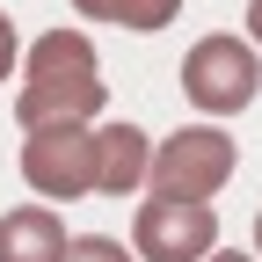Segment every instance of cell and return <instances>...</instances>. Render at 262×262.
Here are the masks:
<instances>
[{
	"instance_id": "cell-1",
	"label": "cell",
	"mask_w": 262,
	"mask_h": 262,
	"mask_svg": "<svg viewBox=\"0 0 262 262\" xmlns=\"http://www.w3.org/2000/svg\"><path fill=\"white\" fill-rule=\"evenodd\" d=\"M95 110H110L95 44L80 29H44V37L22 51V95H15L22 131L29 124H95Z\"/></svg>"
},
{
	"instance_id": "cell-2",
	"label": "cell",
	"mask_w": 262,
	"mask_h": 262,
	"mask_svg": "<svg viewBox=\"0 0 262 262\" xmlns=\"http://www.w3.org/2000/svg\"><path fill=\"white\" fill-rule=\"evenodd\" d=\"M233 168H241V146H233V131H226L219 117H211V124H182V131H168V139H153V175H146V189L211 204V196L233 182Z\"/></svg>"
},
{
	"instance_id": "cell-3",
	"label": "cell",
	"mask_w": 262,
	"mask_h": 262,
	"mask_svg": "<svg viewBox=\"0 0 262 262\" xmlns=\"http://www.w3.org/2000/svg\"><path fill=\"white\" fill-rule=\"evenodd\" d=\"M182 95H189V110H204V117H241L255 95H262V51L248 37H196L182 51Z\"/></svg>"
},
{
	"instance_id": "cell-4",
	"label": "cell",
	"mask_w": 262,
	"mask_h": 262,
	"mask_svg": "<svg viewBox=\"0 0 262 262\" xmlns=\"http://www.w3.org/2000/svg\"><path fill=\"white\" fill-rule=\"evenodd\" d=\"M22 182L51 204L88 196L95 189V131L88 124H29L22 131Z\"/></svg>"
},
{
	"instance_id": "cell-5",
	"label": "cell",
	"mask_w": 262,
	"mask_h": 262,
	"mask_svg": "<svg viewBox=\"0 0 262 262\" xmlns=\"http://www.w3.org/2000/svg\"><path fill=\"white\" fill-rule=\"evenodd\" d=\"M131 248L139 262H204L219 248V219L211 204H196V196H146L139 219H131Z\"/></svg>"
},
{
	"instance_id": "cell-6",
	"label": "cell",
	"mask_w": 262,
	"mask_h": 262,
	"mask_svg": "<svg viewBox=\"0 0 262 262\" xmlns=\"http://www.w3.org/2000/svg\"><path fill=\"white\" fill-rule=\"evenodd\" d=\"M153 175V139L139 124H95V189L102 196H131V189H146Z\"/></svg>"
},
{
	"instance_id": "cell-7",
	"label": "cell",
	"mask_w": 262,
	"mask_h": 262,
	"mask_svg": "<svg viewBox=\"0 0 262 262\" xmlns=\"http://www.w3.org/2000/svg\"><path fill=\"white\" fill-rule=\"evenodd\" d=\"M66 226L51 204H15L0 219V262H66Z\"/></svg>"
},
{
	"instance_id": "cell-8",
	"label": "cell",
	"mask_w": 262,
	"mask_h": 262,
	"mask_svg": "<svg viewBox=\"0 0 262 262\" xmlns=\"http://www.w3.org/2000/svg\"><path fill=\"white\" fill-rule=\"evenodd\" d=\"M73 8L88 22H117V29H139V37H153V29H168L182 15V0H73Z\"/></svg>"
},
{
	"instance_id": "cell-9",
	"label": "cell",
	"mask_w": 262,
	"mask_h": 262,
	"mask_svg": "<svg viewBox=\"0 0 262 262\" xmlns=\"http://www.w3.org/2000/svg\"><path fill=\"white\" fill-rule=\"evenodd\" d=\"M66 262H139V248H124L110 233H80V241H66Z\"/></svg>"
},
{
	"instance_id": "cell-10",
	"label": "cell",
	"mask_w": 262,
	"mask_h": 262,
	"mask_svg": "<svg viewBox=\"0 0 262 262\" xmlns=\"http://www.w3.org/2000/svg\"><path fill=\"white\" fill-rule=\"evenodd\" d=\"M15 58H22V44H15V22H8V15H0V80H8V73H15Z\"/></svg>"
},
{
	"instance_id": "cell-11",
	"label": "cell",
	"mask_w": 262,
	"mask_h": 262,
	"mask_svg": "<svg viewBox=\"0 0 262 262\" xmlns=\"http://www.w3.org/2000/svg\"><path fill=\"white\" fill-rule=\"evenodd\" d=\"M248 44L262 51V0H248Z\"/></svg>"
},
{
	"instance_id": "cell-12",
	"label": "cell",
	"mask_w": 262,
	"mask_h": 262,
	"mask_svg": "<svg viewBox=\"0 0 262 262\" xmlns=\"http://www.w3.org/2000/svg\"><path fill=\"white\" fill-rule=\"evenodd\" d=\"M204 262H262V255H248V248H211Z\"/></svg>"
},
{
	"instance_id": "cell-13",
	"label": "cell",
	"mask_w": 262,
	"mask_h": 262,
	"mask_svg": "<svg viewBox=\"0 0 262 262\" xmlns=\"http://www.w3.org/2000/svg\"><path fill=\"white\" fill-rule=\"evenodd\" d=\"M255 255H262V211H255Z\"/></svg>"
}]
</instances>
